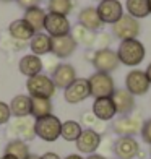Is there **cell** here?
I'll return each mask as SVG.
<instances>
[{
	"label": "cell",
	"mask_w": 151,
	"mask_h": 159,
	"mask_svg": "<svg viewBox=\"0 0 151 159\" xmlns=\"http://www.w3.org/2000/svg\"><path fill=\"white\" fill-rule=\"evenodd\" d=\"M146 49L143 42L138 39H128V41H120L119 49H117V57L119 62L127 65V67H136L145 60Z\"/></svg>",
	"instance_id": "1"
},
{
	"label": "cell",
	"mask_w": 151,
	"mask_h": 159,
	"mask_svg": "<svg viewBox=\"0 0 151 159\" xmlns=\"http://www.w3.org/2000/svg\"><path fill=\"white\" fill-rule=\"evenodd\" d=\"M60 130H62V122L54 114L34 120L36 136L47 141V143H54L55 140H59L60 138Z\"/></svg>",
	"instance_id": "2"
},
{
	"label": "cell",
	"mask_w": 151,
	"mask_h": 159,
	"mask_svg": "<svg viewBox=\"0 0 151 159\" xmlns=\"http://www.w3.org/2000/svg\"><path fill=\"white\" fill-rule=\"evenodd\" d=\"M26 89H28L31 98H47V99L52 98L55 94V91H57L52 78L44 75V73H39L36 76L28 78Z\"/></svg>",
	"instance_id": "3"
},
{
	"label": "cell",
	"mask_w": 151,
	"mask_h": 159,
	"mask_svg": "<svg viewBox=\"0 0 151 159\" xmlns=\"http://www.w3.org/2000/svg\"><path fill=\"white\" fill-rule=\"evenodd\" d=\"M89 83V93L91 96L98 99V98H111L116 91V83H114V78L109 73H101L96 71L88 78Z\"/></svg>",
	"instance_id": "4"
},
{
	"label": "cell",
	"mask_w": 151,
	"mask_h": 159,
	"mask_svg": "<svg viewBox=\"0 0 151 159\" xmlns=\"http://www.w3.org/2000/svg\"><path fill=\"white\" fill-rule=\"evenodd\" d=\"M143 119L141 114H130V115H120L119 119L112 122V132L119 136H135L141 132Z\"/></svg>",
	"instance_id": "5"
},
{
	"label": "cell",
	"mask_w": 151,
	"mask_h": 159,
	"mask_svg": "<svg viewBox=\"0 0 151 159\" xmlns=\"http://www.w3.org/2000/svg\"><path fill=\"white\" fill-rule=\"evenodd\" d=\"M140 21L135 20L130 15H124L117 23L112 25V36L120 41H128V39H138L140 36Z\"/></svg>",
	"instance_id": "6"
},
{
	"label": "cell",
	"mask_w": 151,
	"mask_h": 159,
	"mask_svg": "<svg viewBox=\"0 0 151 159\" xmlns=\"http://www.w3.org/2000/svg\"><path fill=\"white\" fill-rule=\"evenodd\" d=\"M149 81L145 70H130L125 76V89L132 96H143L149 91Z\"/></svg>",
	"instance_id": "7"
},
{
	"label": "cell",
	"mask_w": 151,
	"mask_h": 159,
	"mask_svg": "<svg viewBox=\"0 0 151 159\" xmlns=\"http://www.w3.org/2000/svg\"><path fill=\"white\" fill-rule=\"evenodd\" d=\"M96 10L104 25H114L124 16V7L119 0H101Z\"/></svg>",
	"instance_id": "8"
},
{
	"label": "cell",
	"mask_w": 151,
	"mask_h": 159,
	"mask_svg": "<svg viewBox=\"0 0 151 159\" xmlns=\"http://www.w3.org/2000/svg\"><path fill=\"white\" fill-rule=\"evenodd\" d=\"M91 96L89 93V83L86 78H76L68 88L63 89V99L68 104H80Z\"/></svg>",
	"instance_id": "9"
},
{
	"label": "cell",
	"mask_w": 151,
	"mask_h": 159,
	"mask_svg": "<svg viewBox=\"0 0 151 159\" xmlns=\"http://www.w3.org/2000/svg\"><path fill=\"white\" fill-rule=\"evenodd\" d=\"M94 65L96 71H101V73H109L111 71H116L119 68V57L117 52H114L112 49H104V50H96L94 59L91 62Z\"/></svg>",
	"instance_id": "10"
},
{
	"label": "cell",
	"mask_w": 151,
	"mask_h": 159,
	"mask_svg": "<svg viewBox=\"0 0 151 159\" xmlns=\"http://www.w3.org/2000/svg\"><path fill=\"white\" fill-rule=\"evenodd\" d=\"M8 132L15 136V140H23L28 143L36 138L34 120L30 117H15V120L8 124Z\"/></svg>",
	"instance_id": "11"
},
{
	"label": "cell",
	"mask_w": 151,
	"mask_h": 159,
	"mask_svg": "<svg viewBox=\"0 0 151 159\" xmlns=\"http://www.w3.org/2000/svg\"><path fill=\"white\" fill-rule=\"evenodd\" d=\"M44 30L50 38H60V36L70 34L71 25L67 20V16L55 15V13H47L46 21H44Z\"/></svg>",
	"instance_id": "12"
},
{
	"label": "cell",
	"mask_w": 151,
	"mask_h": 159,
	"mask_svg": "<svg viewBox=\"0 0 151 159\" xmlns=\"http://www.w3.org/2000/svg\"><path fill=\"white\" fill-rule=\"evenodd\" d=\"M101 140H103V136L99 133H96L93 128H85L81 132V135L78 136V140L75 141V144H76V149L80 151L81 154L89 156V154H94L99 149Z\"/></svg>",
	"instance_id": "13"
},
{
	"label": "cell",
	"mask_w": 151,
	"mask_h": 159,
	"mask_svg": "<svg viewBox=\"0 0 151 159\" xmlns=\"http://www.w3.org/2000/svg\"><path fill=\"white\" fill-rule=\"evenodd\" d=\"M140 144L133 136H119L114 141V154L119 159H133L140 153Z\"/></svg>",
	"instance_id": "14"
},
{
	"label": "cell",
	"mask_w": 151,
	"mask_h": 159,
	"mask_svg": "<svg viewBox=\"0 0 151 159\" xmlns=\"http://www.w3.org/2000/svg\"><path fill=\"white\" fill-rule=\"evenodd\" d=\"M76 42L70 34L60 38H50V52L55 59H67L76 50Z\"/></svg>",
	"instance_id": "15"
},
{
	"label": "cell",
	"mask_w": 151,
	"mask_h": 159,
	"mask_svg": "<svg viewBox=\"0 0 151 159\" xmlns=\"http://www.w3.org/2000/svg\"><path fill=\"white\" fill-rule=\"evenodd\" d=\"M50 78H52L55 88L65 89L76 80V70L70 63H59V67L52 71V76Z\"/></svg>",
	"instance_id": "16"
},
{
	"label": "cell",
	"mask_w": 151,
	"mask_h": 159,
	"mask_svg": "<svg viewBox=\"0 0 151 159\" xmlns=\"http://www.w3.org/2000/svg\"><path fill=\"white\" fill-rule=\"evenodd\" d=\"M112 102L116 106V111L120 115H130L135 111V96H132L125 88H119L114 91Z\"/></svg>",
	"instance_id": "17"
},
{
	"label": "cell",
	"mask_w": 151,
	"mask_h": 159,
	"mask_svg": "<svg viewBox=\"0 0 151 159\" xmlns=\"http://www.w3.org/2000/svg\"><path fill=\"white\" fill-rule=\"evenodd\" d=\"M78 25H81L91 33H98L103 30L104 23L101 21L96 7H85V8L78 13Z\"/></svg>",
	"instance_id": "18"
},
{
	"label": "cell",
	"mask_w": 151,
	"mask_h": 159,
	"mask_svg": "<svg viewBox=\"0 0 151 159\" xmlns=\"http://www.w3.org/2000/svg\"><path fill=\"white\" fill-rule=\"evenodd\" d=\"M91 112L96 115V119L101 122H109L117 115L116 106L112 102V98H98L93 102Z\"/></svg>",
	"instance_id": "19"
},
{
	"label": "cell",
	"mask_w": 151,
	"mask_h": 159,
	"mask_svg": "<svg viewBox=\"0 0 151 159\" xmlns=\"http://www.w3.org/2000/svg\"><path fill=\"white\" fill-rule=\"evenodd\" d=\"M18 68L20 71L23 73L25 76L31 78V76H36L39 75L42 70V59L34 54H28V55H23L20 59V63H18Z\"/></svg>",
	"instance_id": "20"
},
{
	"label": "cell",
	"mask_w": 151,
	"mask_h": 159,
	"mask_svg": "<svg viewBox=\"0 0 151 159\" xmlns=\"http://www.w3.org/2000/svg\"><path fill=\"white\" fill-rule=\"evenodd\" d=\"M34 34L36 33L31 30V26L28 25L23 18L11 21L10 26H8V36H10V38H13V39H16V41H21V42L31 41V38H33Z\"/></svg>",
	"instance_id": "21"
},
{
	"label": "cell",
	"mask_w": 151,
	"mask_h": 159,
	"mask_svg": "<svg viewBox=\"0 0 151 159\" xmlns=\"http://www.w3.org/2000/svg\"><path fill=\"white\" fill-rule=\"evenodd\" d=\"M8 106L13 117H30L31 115V98L26 94H16Z\"/></svg>",
	"instance_id": "22"
},
{
	"label": "cell",
	"mask_w": 151,
	"mask_h": 159,
	"mask_svg": "<svg viewBox=\"0 0 151 159\" xmlns=\"http://www.w3.org/2000/svg\"><path fill=\"white\" fill-rule=\"evenodd\" d=\"M46 15H47V13L42 10L41 7H34V8H30V10L25 11L23 20L31 26V30H33L34 33H41L42 30H44Z\"/></svg>",
	"instance_id": "23"
},
{
	"label": "cell",
	"mask_w": 151,
	"mask_h": 159,
	"mask_svg": "<svg viewBox=\"0 0 151 159\" xmlns=\"http://www.w3.org/2000/svg\"><path fill=\"white\" fill-rule=\"evenodd\" d=\"M31 98V96H30ZM54 111L52 101L47 98H31V117L41 119V117H47Z\"/></svg>",
	"instance_id": "24"
},
{
	"label": "cell",
	"mask_w": 151,
	"mask_h": 159,
	"mask_svg": "<svg viewBox=\"0 0 151 159\" xmlns=\"http://www.w3.org/2000/svg\"><path fill=\"white\" fill-rule=\"evenodd\" d=\"M125 8L127 15L135 20L146 18L149 15V0H125Z\"/></svg>",
	"instance_id": "25"
},
{
	"label": "cell",
	"mask_w": 151,
	"mask_h": 159,
	"mask_svg": "<svg viewBox=\"0 0 151 159\" xmlns=\"http://www.w3.org/2000/svg\"><path fill=\"white\" fill-rule=\"evenodd\" d=\"M30 49L38 57L49 54L50 52V36H47L44 33H36L30 41Z\"/></svg>",
	"instance_id": "26"
},
{
	"label": "cell",
	"mask_w": 151,
	"mask_h": 159,
	"mask_svg": "<svg viewBox=\"0 0 151 159\" xmlns=\"http://www.w3.org/2000/svg\"><path fill=\"white\" fill-rule=\"evenodd\" d=\"M5 154L7 156H11L15 159H28L30 156V146H28V143L23 141V140H10L7 143L5 146Z\"/></svg>",
	"instance_id": "27"
},
{
	"label": "cell",
	"mask_w": 151,
	"mask_h": 159,
	"mask_svg": "<svg viewBox=\"0 0 151 159\" xmlns=\"http://www.w3.org/2000/svg\"><path fill=\"white\" fill-rule=\"evenodd\" d=\"M83 127L80 125V122L76 120H67L62 122V130H60V136L65 141H76L78 136L81 135Z\"/></svg>",
	"instance_id": "28"
},
{
	"label": "cell",
	"mask_w": 151,
	"mask_h": 159,
	"mask_svg": "<svg viewBox=\"0 0 151 159\" xmlns=\"http://www.w3.org/2000/svg\"><path fill=\"white\" fill-rule=\"evenodd\" d=\"M73 10V2L71 0H49V13L67 16Z\"/></svg>",
	"instance_id": "29"
},
{
	"label": "cell",
	"mask_w": 151,
	"mask_h": 159,
	"mask_svg": "<svg viewBox=\"0 0 151 159\" xmlns=\"http://www.w3.org/2000/svg\"><path fill=\"white\" fill-rule=\"evenodd\" d=\"M26 42H21V41H16L10 38V36H5V38L0 39V49L2 50H7V52H18V50L25 49Z\"/></svg>",
	"instance_id": "30"
},
{
	"label": "cell",
	"mask_w": 151,
	"mask_h": 159,
	"mask_svg": "<svg viewBox=\"0 0 151 159\" xmlns=\"http://www.w3.org/2000/svg\"><path fill=\"white\" fill-rule=\"evenodd\" d=\"M111 42H112V36L109 33H96V39H94V46H93V49L94 50L109 49Z\"/></svg>",
	"instance_id": "31"
},
{
	"label": "cell",
	"mask_w": 151,
	"mask_h": 159,
	"mask_svg": "<svg viewBox=\"0 0 151 159\" xmlns=\"http://www.w3.org/2000/svg\"><path fill=\"white\" fill-rule=\"evenodd\" d=\"M89 33H91V31H88V30H86V28H83L81 25H75V26L70 30V36L75 39L76 44H85V41H86V38H88Z\"/></svg>",
	"instance_id": "32"
},
{
	"label": "cell",
	"mask_w": 151,
	"mask_h": 159,
	"mask_svg": "<svg viewBox=\"0 0 151 159\" xmlns=\"http://www.w3.org/2000/svg\"><path fill=\"white\" fill-rule=\"evenodd\" d=\"M96 122H98V119L91 111H86L80 115V125H85L86 128H93L96 125Z\"/></svg>",
	"instance_id": "33"
},
{
	"label": "cell",
	"mask_w": 151,
	"mask_h": 159,
	"mask_svg": "<svg viewBox=\"0 0 151 159\" xmlns=\"http://www.w3.org/2000/svg\"><path fill=\"white\" fill-rule=\"evenodd\" d=\"M11 119V112H10V106L3 102V101H0V125H5L8 124Z\"/></svg>",
	"instance_id": "34"
},
{
	"label": "cell",
	"mask_w": 151,
	"mask_h": 159,
	"mask_svg": "<svg viewBox=\"0 0 151 159\" xmlns=\"http://www.w3.org/2000/svg\"><path fill=\"white\" fill-rule=\"evenodd\" d=\"M140 135H141L143 141H145L146 144H149V146H151V119H148V120L143 122V127H141Z\"/></svg>",
	"instance_id": "35"
},
{
	"label": "cell",
	"mask_w": 151,
	"mask_h": 159,
	"mask_svg": "<svg viewBox=\"0 0 151 159\" xmlns=\"http://www.w3.org/2000/svg\"><path fill=\"white\" fill-rule=\"evenodd\" d=\"M16 3L26 11V10H30V8L38 7L39 5V0H16Z\"/></svg>",
	"instance_id": "36"
},
{
	"label": "cell",
	"mask_w": 151,
	"mask_h": 159,
	"mask_svg": "<svg viewBox=\"0 0 151 159\" xmlns=\"http://www.w3.org/2000/svg\"><path fill=\"white\" fill-rule=\"evenodd\" d=\"M59 67V62H57V59H47V62H42V68H47V71H50V73H52V71Z\"/></svg>",
	"instance_id": "37"
},
{
	"label": "cell",
	"mask_w": 151,
	"mask_h": 159,
	"mask_svg": "<svg viewBox=\"0 0 151 159\" xmlns=\"http://www.w3.org/2000/svg\"><path fill=\"white\" fill-rule=\"evenodd\" d=\"M41 159H62L57 153H52V151H47V153H44L41 156Z\"/></svg>",
	"instance_id": "38"
},
{
	"label": "cell",
	"mask_w": 151,
	"mask_h": 159,
	"mask_svg": "<svg viewBox=\"0 0 151 159\" xmlns=\"http://www.w3.org/2000/svg\"><path fill=\"white\" fill-rule=\"evenodd\" d=\"M86 159H106V156H103V154H89L88 157H86Z\"/></svg>",
	"instance_id": "39"
},
{
	"label": "cell",
	"mask_w": 151,
	"mask_h": 159,
	"mask_svg": "<svg viewBox=\"0 0 151 159\" xmlns=\"http://www.w3.org/2000/svg\"><path fill=\"white\" fill-rule=\"evenodd\" d=\"M145 73H146V76H148V81H149V84H151V63H149L148 67H146Z\"/></svg>",
	"instance_id": "40"
},
{
	"label": "cell",
	"mask_w": 151,
	"mask_h": 159,
	"mask_svg": "<svg viewBox=\"0 0 151 159\" xmlns=\"http://www.w3.org/2000/svg\"><path fill=\"white\" fill-rule=\"evenodd\" d=\"M63 159H85L81 154H68L67 157H63Z\"/></svg>",
	"instance_id": "41"
},
{
	"label": "cell",
	"mask_w": 151,
	"mask_h": 159,
	"mask_svg": "<svg viewBox=\"0 0 151 159\" xmlns=\"http://www.w3.org/2000/svg\"><path fill=\"white\" fill-rule=\"evenodd\" d=\"M28 159H41V156H38V154H30V156H28Z\"/></svg>",
	"instance_id": "42"
},
{
	"label": "cell",
	"mask_w": 151,
	"mask_h": 159,
	"mask_svg": "<svg viewBox=\"0 0 151 159\" xmlns=\"http://www.w3.org/2000/svg\"><path fill=\"white\" fill-rule=\"evenodd\" d=\"M0 159H15V157H11V156H7V154H3V156L0 157Z\"/></svg>",
	"instance_id": "43"
},
{
	"label": "cell",
	"mask_w": 151,
	"mask_h": 159,
	"mask_svg": "<svg viewBox=\"0 0 151 159\" xmlns=\"http://www.w3.org/2000/svg\"><path fill=\"white\" fill-rule=\"evenodd\" d=\"M2 3H10V2H13V0H0Z\"/></svg>",
	"instance_id": "44"
},
{
	"label": "cell",
	"mask_w": 151,
	"mask_h": 159,
	"mask_svg": "<svg viewBox=\"0 0 151 159\" xmlns=\"http://www.w3.org/2000/svg\"><path fill=\"white\" fill-rule=\"evenodd\" d=\"M149 13H151V0H149Z\"/></svg>",
	"instance_id": "45"
},
{
	"label": "cell",
	"mask_w": 151,
	"mask_h": 159,
	"mask_svg": "<svg viewBox=\"0 0 151 159\" xmlns=\"http://www.w3.org/2000/svg\"><path fill=\"white\" fill-rule=\"evenodd\" d=\"M149 154H151V149H149Z\"/></svg>",
	"instance_id": "46"
},
{
	"label": "cell",
	"mask_w": 151,
	"mask_h": 159,
	"mask_svg": "<svg viewBox=\"0 0 151 159\" xmlns=\"http://www.w3.org/2000/svg\"><path fill=\"white\" fill-rule=\"evenodd\" d=\"M98 2H101V0H98Z\"/></svg>",
	"instance_id": "47"
}]
</instances>
